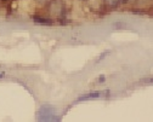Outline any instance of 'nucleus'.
Segmentation results:
<instances>
[{
    "instance_id": "obj_1",
    "label": "nucleus",
    "mask_w": 153,
    "mask_h": 122,
    "mask_svg": "<svg viewBox=\"0 0 153 122\" xmlns=\"http://www.w3.org/2000/svg\"><path fill=\"white\" fill-rule=\"evenodd\" d=\"M33 19H34V22H35L36 24H42V26H51V24H52L51 19H48V18H44V17L34 16Z\"/></svg>"
},
{
    "instance_id": "obj_2",
    "label": "nucleus",
    "mask_w": 153,
    "mask_h": 122,
    "mask_svg": "<svg viewBox=\"0 0 153 122\" xmlns=\"http://www.w3.org/2000/svg\"><path fill=\"white\" fill-rule=\"evenodd\" d=\"M96 97H100V93L88 94V96H84V97H82V98H80V99H78V100H84V99H88V98H96Z\"/></svg>"
},
{
    "instance_id": "obj_3",
    "label": "nucleus",
    "mask_w": 153,
    "mask_h": 122,
    "mask_svg": "<svg viewBox=\"0 0 153 122\" xmlns=\"http://www.w3.org/2000/svg\"><path fill=\"white\" fill-rule=\"evenodd\" d=\"M107 1H108L111 5H114V4H117V3L119 1V0H107Z\"/></svg>"
},
{
    "instance_id": "obj_4",
    "label": "nucleus",
    "mask_w": 153,
    "mask_h": 122,
    "mask_svg": "<svg viewBox=\"0 0 153 122\" xmlns=\"http://www.w3.org/2000/svg\"><path fill=\"white\" fill-rule=\"evenodd\" d=\"M1 76H3V74H0V77H1Z\"/></svg>"
},
{
    "instance_id": "obj_5",
    "label": "nucleus",
    "mask_w": 153,
    "mask_h": 122,
    "mask_svg": "<svg viewBox=\"0 0 153 122\" xmlns=\"http://www.w3.org/2000/svg\"><path fill=\"white\" fill-rule=\"evenodd\" d=\"M3 1H7V0H3Z\"/></svg>"
}]
</instances>
